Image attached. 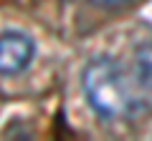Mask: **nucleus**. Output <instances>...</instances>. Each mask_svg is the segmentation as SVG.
Segmentation results:
<instances>
[{"label": "nucleus", "mask_w": 152, "mask_h": 141, "mask_svg": "<svg viewBox=\"0 0 152 141\" xmlns=\"http://www.w3.org/2000/svg\"><path fill=\"white\" fill-rule=\"evenodd\" d=\"M91 3H94L96 8H107V10H109V8H119V5H124L127 0H91Z\"/></svg>", "instance_id": "obj_4"}, {"label": "nucleus", "mask_w": 152, "mask_h": 141, "mask_svg": "<svg viewBox=\"0 0 152 141\" xmlns=\"http://www.w3.org/2000/svg\"><path fill=\"white\" fill-rule=\"evenodd\" d=\"M81 91L91 111L102 119H122L132 111V93L124 68L112 55H96L81 70Z\"/></svg>", "instance_id": "obj_1"}, {"label": "nucleus", "mask_w": 152, "mask_h": 141, "mask_svg": "<svg viewBox=\"0 0 152 141\" xmlns=\"http://www.w3.org/2000/svg\"><path fill=\"white\" fill-rule=\"evenodd\" d=\"M134 81L142 91L152 93V40L134 48Z\"/></svg>", "instance_id": "obj_3"}, {"label": "nucleus", "mask_w": 152, "mask_h": 141, "mask_svg": "<svg viewBox=\"0 0 152 141\" xmlns=\"http://www.w3.org/2000/svg\"><path fill=\"white\" fill-rule=\"evenodd\" d=\"M36 55V43L28 33L18 30V28H8L0 35V70L3 76H15L20 70H26L33 63Z\"/></svg>", "instance_id": "obj_2"}]
</instances>
